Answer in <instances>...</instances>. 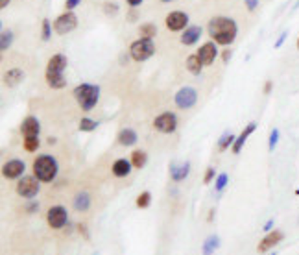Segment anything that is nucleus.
<instances>
[{"label": "nucleus", "instance_id": "nucleus-1", "mask_svg": "<svg viewBox=\"0 0 299 255\" xmlns=\"http://www.w3.org/2000/svg\"><path fill=\"white\" fill-rule=\"evenodd\" d=\"M207 34L218 46H231L238 37V24L235 18L216 15L207 22Z\"/></svg>", "mask_w": 299, "mask_h": 255}, {"label": "nucleus", "instance_id": "nucleus-2", "mask_svg": "<svg viewBox=\"0 0 299 255\" xmlns=\"http://www.w3.org/2000/svg\"><path fill=\"white\" fill-rule=\"evenodd\" d=\"M68 67V58L63 52L50 56L46 68H44V80L46 85L54 91H61L67 87V78H65V68Z\"/></svg>", "mask_w": 299, "mask_h": 255}, {"label": "nucleus", "instance_id": "nucleus-3", "mask_svg": "<svg viewBox=\"0 0 299 255\" xmlns=\"http://www.w3.org/2000/svg\"><path fill=\"white\" fill-rule=\"evenodd\" d=\"M31 172H33V176H35L41 183H52L55 178H57L59 164H57L54 156L41 154V156H37V158L33 159Z\"/></svg>", "mask_w": 299, "mask_h": 255}, {"label": "nucleus", "instance_id": "nucleus-4", "mask_svg": "<svg viewBox=\"0 0 299 255\" xmlns=\"http://www.w3.org/2000/svg\"><path fill=\"white\" fill-rule=\"evenodd\" d=\"M74 100L78 102L79 110L89 113L96 108L98 100H100V85L96 84H89V82H83V84H78L74 87Z\"/></svg>", "mask_w": 299, "mask_h": 255}, {"label": "nucleus", "instance_id": "nucleus-5", "mask_svg": "<svg viewBox=\"0 0 299 255\" xmlns=\"http://www.w3.org/2000/svg\"><path fill=\"white\" fill-rule=\"evenodd\" d=\"M155 41L153 39H146V37H137L135 41H131L129 44V58L137 63H142V61L150 60L153 54H155Z\"/></svg>", "mask_w": 299, "mask_h": 255}, {"label": "nucleus", "instance_id": "nucleus-6", "mask_svg": "<svg viewBox=\"0 0 299 255\" xmlns=\"http://www.w3.org/2000/svg\"><path fill=\"white\" fill-rule=\"evenodd\" d=\"M78 15L74 12H68L65 10L63 13H59L54 20V32L57 36H68V34H72L76 28H78Z\"/></svg>", "mask_w": 299, "mask_h": 255}, {"label": "nucleus", "instance_id": "nucleus-7", "mask_svg": "<svg viewBox=\"0 0 299 255\" xmlns=\"http://www.w3.org/2000/svg\"><path fill=\"white\" fill-rule=\"evenodd\" d=\"M198 96H200V94L196 91V87L185 85V87H181V89L174 94V104H176L177 110H181V111L192 110L196 104H198Z\"/></svg>", "mask_w": 299, "mask_h": 255}, {"label": "nucleus", "instance_id": "nucleus-8", "mask_svg": "<svg viewBox=\"0 0 299 255\" xmlns=\"http://www.w3.org/2000/svg\"><path fill=\"white\" fill-rule=\"evenodd\" d=\"M15 190H17V194L20 196V198H24V200H33V198L39 194V190H41V182H39L33 174H31V176H22L17 182Z\"/></svg>", "mask_w": 299, "mask_h": 255}, {"label": "nucleus", "instance_id": "nucleus-9", "mask_svg": "<svg viewBox=\"0 0 299 255\" xmlns=\"http://www.w3.org/2000/svg\"><path fill=\"white\" fill-rule=\"evenodd\" d=\"M177 115L176 113H172V111H163L161 115H157L153 118V128L157 130L159 134H165V135H170L174 134L177 130Z\"/></svg>", "mask_w": 299, "mask_h": 255}, {"label": "nucleus", "instance_id": "nucleus-10", "mask_svg": "<svg viewBox=\"0 0 299 255\" xmlns=\"http://www.w3.org/2000/svg\"><path fill=\"white\" fill-rule=\"evenodd\" d=\"M68 222V212L63 206H52L46 211V224L52 230H61Z\"/></svg>", "mask_w": 299, "mask_h": 255}, {"label": "nucleus", "instance_id": "nucleus-11", "mask_svg": "<svg viewBox=\"0 0 299 255\" xmlns=\"http://www.w3.org/2000/svg\"><path fill=\"white\" fill-rule=\"evenodd\" d=\"M165 26L170 32H183L189 26V15H187V12L174 10L165 17Z\"/></svg>", "mask_w": 299, "mask_h": 255}, {"label": "nucleus", "instance_id": "nucleus-12", "mask_svg": "<svg viewBox=\"0 0 299 255\" xmlns=\"http://www.w3.org/2000/svg\"><path fill=\"white\" fill-rule=\"evenodd\" d=\"M26 172V163L22 159H9L2 164V176L6 180H20Z\"/></svg>", "mask_w": 299, "mask_h": 255}, {"label": "nucleus", "instance_id": "nucleus-13", "mask_svg": "<svg viewBox=\"0 0 299 255\" xmlns=\"http://www.w3.org/2000/svg\"><path fill=\"white\" fill-rule=\"evenodd\" d=\"M196 54L202 58V61L205 63V67H209V65H213L214 61H216V58H220V48H218V44L211 39V41H205L198 48V52Z\"/></svg>", "mask_w": 299, "mask_h": 255}, {"label": "nucleus", "instance_id": "nucleus-14", "mask_svg": "<svg viewBox=\"0 0 299 255\" xmlns=\"http://www.w3.org/2000/svg\"><path fill=\"white\" fill-rule=\"evenodd\" d=\"M283 238H285V233H283V231L279 230L268 231V233L261 238V242L257 244V252H259V254H266V252H270L272 248H275Z\"/></svg>", "mask_w": 299, "mask_h": 255}, {"label": "nucleus", "instance_id": "nucleus-15", "mask_svg": "<svg viewBox=\"0 0 299 255\" xmlns=\"http://www.w3.org/2000/svg\"><path fill=\"white\" fill-rule=\"evenodd\" d=\"M203 36V28L200 24H189L181 32V37H179V41L183 46H194L196 42L202 39Z\"/></svg>", "mask_w": 299, "mask_h": 255}, {"label": "nucleus", "instance_id": "nucleus-16", "mask_svg": "<svg viewBox=\"0 0 299 255\" xmlns=\"http://www.w3.org/2000/svg\"><path fill=\"white\" fill-rule=\"evenodd\" d=\"M20 134L22 137H39L41 134V122L33 115L24 116V120L20 122Z\"/></svg>", "mask_w": 299, "mask_h": 255}, {"label": "nucleus", "instance_id": "nucleus-17", "mask_svg": "<svg viewBox=\"0 0 299 255\" xmlns=\"http://www.w3.org/2000/svg\"><path fill=\"white\" fill-rule=\"evenodd\" d=\"M257 130V122H250L248 126L240 132V135H238L237 139H235V142H233V146H231V152L235 154V156H238V154L242 152V148H244V144H246V140L250 139V135L253 134Z\"/></svg>", "mask_w": 299, "mask_h": 255}, {"label": "nucleus", "instance_id": "nucleus-18", "mask_svg": "<svg viewBox=\"0 0 299 255\" xmlns=\"http://www.w3.org/2000/svg\"><path fill=\"white\" fill-rule=\"evenodd\" d=\"M168 172H170L172 182L181 183V182H185V180L189 178L190 163H189V161H185V163H172L170 168H168Z\"/></svg>", "mask_w": 299, "mask_h": 255}, {"label": "nucleus", "instance_id": "nucleus-19", "mask_svg": "<svg viewBox=\"0 0 299 255\" xmlns=\"http://www.w3.org/2000/svg\"><path fill=\"white\" fill-rule=\"evenodd\" d=\"M24 78H26V72L22 68H18V67L7 68L6 72H4V85L11 89V87H17V85L22 84Z\"/></svg>", "mask_w": 299, "mask_h": 255}, {"label": "nucleus", "instance_id": "nucleus-20", "mask_svg": "<svg viewBox=\"0 0 299 255\" xmlns=\"http://www.w3.org/2000/svg\"><path fill=\"white\" fill-rule=\"evenodd\" d=\"M131 170H133V164H131V159H126V158H120L116 159L113 166H111V172H113V176L115 178H126L131 174Z\"/></svg>", "mask_w": 299, "mask_h": 255}, {"label": "nucleus", "instance_id": "nucleus-21", "mask_svg": "<svg viewBox=\"0 0 299 255\" xmlns=\"http://www.w3.org/2000/svg\"><path fill=\"white\" fill-rule=\"evenodd\" d=\"M116 140H118V144H120V146H126V148H129V146L137 144L139 135H137V132H135L133 128H122V130L118 132V135H116Z\"/></svg>", "mask_w": 299, "mask_h": 255}, {"label": "nucleus", "instance_id": "nucleus-22", "mask_svg": "<svg viewBox=\"0 0 299 255\" xmlns=\"http://www.w3.org/2000/svg\"><path fill=\"white\" fill-rule=\"evenodd\" d=\"M91 194L87 192V190H79L78 194L74 196V200H72V207L76 209L78 212H85L91 209Z\"/></svg>", "mask_w": 299, "mask_h": 255}, {"label": "nucleus", "instance_id": "nucleus-23", "mask_svg": "<svg viewBox=\"0 0 299 255\" xmlns=\"http://www.w3.org/2000/svg\"><path fill=\"white\" fill-rule=\"evenodd\" d=\"M185 67H187V70H189L190 74L198 76V74H202V70L205 68V63H203L202 58L198 54H190L187 56V60H185Z\"/></svg>", "mask_w": 299, "mask_h": 255}, {"label": "nucleus", "instance_id": "nucleus-24", "mask_svg": "<svg viewBox=\"0 0 299 255\" xmlns=\"http://www.w3.org/2000/svg\"><path fill=\"white\" fill-rule=\"evenodd\" d=\"M218 248H220V237H218V235H211V237L205 238V242L202 244V254L213 255Z\"/></svg>", "mask_w": 299, "mask_h": 255}, {"label": "nucleus", "instance_id": "nucleus-25", "mask_svg": "<svg viewBox=\"0 0 299 255\" xmlns=\"http://www.w3.org/2000/svg\"><path fill=\"white\" fill-rule=\"evenodd\" d=\"M13 41H15V34L11 28H2L0 32V50L6 52L7 48H11Z\"/></svg>", "mask_w": 299, "mask_h": 255}, {"label": "nucleus", "instance_id": "nucleus-26", "mask_svg": "<svg viewBox=\"0 0 299 255\" xmlns=\"http://www.w3.org/2000/svg\"><path fill=\"white\" fill-rule=\"evenodd\" d=\"M137 32H139V37H146V39H155L157 37V24H153V22H142V24H139V28H137Z\"/></svg>", "mask_w": 299, "mask_h": 255}, {"label": "nucleus", "instance_id": "nucleus-27", "mask_svg": "<svg viewBox=\"0 0 299 255\" xmlns=\"http://www.w3.org/2000/svg\"><path fill=\"white\" fill-rule=\"evenodd\" d=\"M54 34H55V32H54V22H52L48 17H44L43 20H41V41L48 42Z\"/></svg>", "mask_w": 299, "mask_h": 255}, {"label": "nucleus", "instance_id": "nucleus-28", "mask_svg": "<svg viewBox=\"0 0 299 255\" xmlns=\"http://www.w3.org/2000/svg\"><path fill=\"white\" fill-rule=\"evenodd\" d=\"M129 159H131L133 168H144L148 163V154L144 152V150H133L131 156H129Z\"/></svg>", "mask_w": 299, "mask_h": 255}, {"label": "nucleus", "instance_id": "nucleus-29", "mask_svg": "<svg viewBox=\"0 0 299 255\" xmlns=\"http://www.w3.org/2000/svg\"><path fill=\"white\" fill-rule=\"evenodd\" d=\"M235 134L233 132H224V134L220 135V139H218V142H216V146H218V152H226L227 148H231L233 142H235Z\"/></svg>", "mask_w": 299, "mask_h": 255}, {"label": "nucleus", "instance_id": "nucleus-30", "mask_svg": "<svg viewBox=\"0 0 299 255\" xmlns=\"http://www.w3.org/2000/svg\"><path fill=\"white\" fill-rule=\"evenodd\" d=\"M78 128H79V132H83V134H91V132H94L98 128V120H94L91 116H83V118L79 120Z\"/></svg>", "mask_w": 299, "mask_h": 255}, {"label": "nucleus", "instance_id": "nucleus-31", "mask_svg": "<svg viewBox=\"0 0 299 255\" xmlns=\"http://www.w3.org/2000/svg\"><path fill=\"white\" fill-rule=\"evenodd\" d=\"M41 146V140L39 137H22V148H24L28 154H35Z\"/></svg>", "mask_w": 299, "mask_h": 255}, {"label": "nucleus", "instance_id": "nucleus-32", "mask_svg": "<svg viewBox=\"0 0 299 255\" xmlns=\"http://www.w3.org/2000/svg\"><path fill=\"white\" fill-rule=\"evenodd\" d=\"M150 204H152V192L150 190H142L141 194L137 196V200H135V206L139 209H148Z\"/></svg>", "mask_w": 299, "mask_h": 255}, {"label": "nucleus", "instance_id": "nucleus-33", "mask_svg": "<svg viewBox=\"0 0 299 255\" xmlns=\"http://www.w3.org/2000/svg\"><path fill=\"white\" fill-rule=\"evenodd\" d=\"M227 183H229V174H227V172H220V174L216 176V180H214V190H216V192H222V190L227 187Z\"/></svg>", "mask_w": 299, "mask_h": 255}, {"label": "nucleus", "instance_id": "nucleus-34", "mask_svg": "<svg viewBox=\"0 0 299 255\" xmlns=\"http://www.w3.org/2000/svg\"><path fill=\"white\" fill-rule=\"evenodd\" d=\"M102 10H104V15H109V17H115L116 13H118V10H120V6L116 4V2H111V0H105L104 6H102Z\"/></svg>", "mask_w": 299, "mask_h": 255}, {"label": "nucleus", "instance_id": "nucleus-35", "mask_svg": "<svg viewBox=\"0 0 299 255\" xmlns=\"http://www.w3.org/2000/svg\"><path fill=\"white\" fill-rule=\"evenodd\" d=\"M279 137H281V132L277 130V128H274L272 132H270V137H268V150L270 152H274L275 146H277V142H279Z\"/></svg>", "mask_w": 299, "mask_h": 255}, {"label": "nucleus", "instance_id": "nucleus-36", "mask_svg": "<svg viewBox=\"0 0 299 255\" xmlns=\"http://www.w3.org/2000/svg\"><path fill=\"white\" fill-rule=\"evenodd\" d=\"M216 170H214V166H207V170H205V176H203V183L207 185V183H211V182H214L216 180Z\"/></svg>", "mask_w": 299, "mask_h": 255}, {"label": "nucleus", "instance_id": "nucleus-37", "mask_svg": "<svg viewBox=\"0 0 299 255\" xmlns=\"http://www.w3.org/2000/svg\"><path fill=\"white\" fill-rule=\"evenodd\" d=\"M244 6L250 13H255L261 6V0H244Z\"/></svg>", "mask_w": 299, "mask_h": 255}, {"label": "nucleus", "instance_id": "nucleus-38", "mask_svg": "<svg viewBox=\"0 0 299 255\" xmlns=\"http://www.w3.org/2000/svg\"><path fill=\"white\" fill-rule=\"evenodd\" d=\"M220 58H222V61H224V63H229V60L233 58L231 46H224V50L220 52Z\"/></svg>", "mask_w": 299, "mask_h": 255}, {"label": "nucleus", "instance_id": "nucleus-39", "mask_svg": "<svg viewBox=\"0 0 299 255\" xmlns=\"http://www.w3.org/2000/svg\"><path fill=\"white\" fill-rule=\"evenodd\" d=\"M287 37H288V32L285 30V32H281V36L277 37V39H275V48H281L283 44H285V41H287Z\"/></svg>", "mask_w": 299, "mask_h": 255}, {"label": "nucleus", "instance_id": "nucleus-40", "mask_svg": "<svg viewBox=\"0 0 299 255\" xmlns=\"http://www.w3.org/2000/svg\"><path fill=\"white\" fill-rule=\"evenodd\" d=\"M81 4V0H65V10H68V12H74L76 8Z\"/></svg>", "mask_w": 299, "mask_h": 255}, {"label": "nucleus", "instance_id": "nucleus-41", "mask_svg": "<svg viewBox=\"0 0 299 255\" xmlns=\"http://www.w3.org/2000/svg\"><path fill=\"white\" fill-rule=\"evenodd\" d=\"M272 91H274V80H266L263 85V92L268 96V94H272Z\"/></svg>", "mask_w": 299, "mask_h": 255}, {"label": "nucleus", "instance_id": "nucleus-42", "mask_svg": "<svg viewBox=\"0 0 299 255\" xmlns=\"http://www.w3.org/2000/svg\"><path fill=\"white\" fill-rule=\"evenodd\" d=\"M35 211H39V202H33V200H30V204L26 206V212H35Z\"/></svg>", "mask_w": 299, "mask_h": 255}, {"label": "nucleus", "instance_id": "nucleus-43", "mask_svg": "<svg viewBox=\"0 0 299 255\" xmlns=\"http://www.w3.org/2000/svg\"><path fill=\"white\" fill-rule=\"evenodd\" d=\"M142 2H144V0H126V4H128L129 8H139L142 6Z\"/></svg>", "mask_w": 299, "mask_h": 255}, {"label": "nucleus", "instance_id": "nucleus-44", "mask_svg": "<svg viewBox=\"0 0 299 255\" xmlns=\"http://www.w3.org/2000/svg\"><path fill=\"white\" fill-rule=\"evenodd\" d=\"M274 226H275V220H274V218H270L268 222H266V224H264V228H263V230L266 231V233H268V231H272V230H274Z\"/></svg>", "mask_w": 299, "mask_h": 255}, {"label": "nucleus", "instance_id": "nucleus-45", "mask_svg": "<svg viewBox=\"0 0 299 255\" xmlns=\"http://www.w3.org/2000/svg\"><path fill=\"white\" fill-rule=\"evenodd\" d=\"M78 231L81 233V235H85V237L89 238V233H87V226L85 224H78Z\"/></svg>", "mask_w": 299, "mask_h": 255}, {"label": "nucleus", "instance_id": "nucleus-46", "mask_svg": "<svg viewBox=\"0 0 299 255\" xmlns=\"http://www.w3.org/2000/svg\"><path fill=\"white\" fill-rule=\"evenodd\" d=\"M9 2H11V0H0V8H2V10H6V8L9 6Z\"/></svg>", "mask_w": 299, "mask_h": 255}, {"label": "nucleus", "instance_id": "nucleus-47", "mask_svg": "<svg viewBox=\"0 0 299 255\" xmlns=\"http://www.w3.org/2000/svg\"><path fill=\"white\" fill-rule=\"evenodd\" d=\"M207 220H209V222H213V220H214V209H211V211H209Z\"/></svg>", "mask_w": 299, "mask_h": 255}, {"label": "nucleus", "instance_id": "nucleus-48", "mask_svg": "<svg viewBox=\"0 0 299 255\" xmlns=\"http://www.w3.org/2000/svg\"><path fill=\"white\" fill-rule=\"evenodd\" d=\"M159 2H163V4H170V2H176V0H159Z\"/></svg>", "mask_w": 299, "mask_h": 255}, {"label": "nucleus", "instance_id": "nucleus-49", "mask_svg": "<svg viewBox=\"0 0 299 255\" xmlns=\"http://www.w3.org/2000/svg\"><path fill=\"white\" fill-rule=\"evenodd\" d=\"M296 46H298V52H299V37H298V41H296Z\"/></svg>", "mask_w": 299, "mask_h": 255}]
</instances>
